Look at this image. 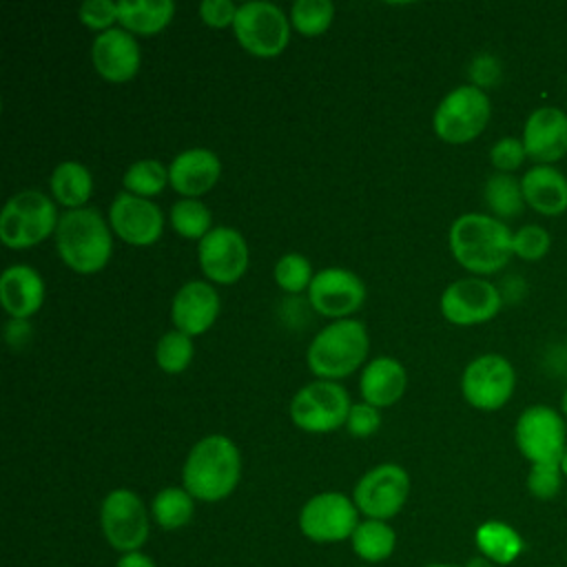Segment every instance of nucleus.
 Here are the masks:
<instances>
[{
  "label": "nucleus",
  "mask_w": 567,
  "mask_h": 567,
  "mask_svg": "<svg viewBox=\"0 0 567 567\" xmlns=\"http://www.w3.org/2000/svg\"><path fill=\"white\" fill-rule=\"evenodd\" d=\"M241 456L237 445L224 434L204 436L186 456L182 481L195 501L215 503L226 498L239 483Z\"/></svg>",
  "instance_id": "f257e3e1"
},
{
  "label": "nucleus",
  "mask_w": 567,
  "mask_h": 567,
  "mask_svg": "<svg viewBox=\"0 0 567 567\" xmlns=\"http://www.w3.org/2000/svg\"><path fill=\"white\" fill-rule=\"evenodd\" d=\"M512 239L514 235L501 219L478 213L461 215L450 228V248L454 259L476 275H492L501 270L514 255Z\"/></svg>",
  "instance_id": "f03ea898"
},
{
  "label": "nucleus",
  "mask_w": 567,
  "mask_h": 567,
  "mask_svg": "<svg viewBox=\"0 0 567 567\" xmlns=\"http://www.w3.org/2000/svg\"><path fill=\"white\" fill-rule=\"evenodd\" d=\"M55 248L71 270L93 275L111 257V230L95 208L66 210L55 228Z\"/></svg>",
  "instance_id": "7ed1b4c3"
},
{
  "label": "nucleus",
  "mask_w": 567,
  "mask_h": 567,
  "mask_svg": "<svg viewBox=\"0 0 567 567\" xmlns=\"http://www.w3.org/2000/svg\"><path fill=\"white\" fill-rule=\"evenodd\" d=\"M368 330L357 319H337L308 346V368L323 381H337L354 372L368 354Z\"/></svg>",
  "instance_id": "20e7f679"
},
{
  "label": "nucleus",
  "mask_w": 567,
  "mask_h": 567,
  "mask_svg": "<svg viewBox=\"0 0 567 567\" xmlns=\"http://www.w3.org/2000/svg\"><path fill=\"white\" fill-rule=\"evenodd\" d=\"M58 210L49 195L22 190L13 195L0 213V241L7 248H31L58 228Z\"/></svg>",
  "instance_id": "39448f33"
},
{
  "label": "nucleus",
  "mask_w": 567,
  "mask_h": 567,
  "mask_svg": "<svg viewBox=\"0 0 567 567\" xmlns=\"http://www.w3.org/2000/svg\"><path fill=\"white\" fill-rule=\"evenodd\" d=\"M492 106L485 91L474 84L452 89L434 111V131L447 144H465L483 133Z\"/></svg>",
  "instance_id": "423d86ee"
},
{
  "label": "nucleus",
  "mask_w": 567,
  "mask_h": 567,
  "mask_svg": "<svg viewBox=\"0 0 567 567\" xmlns=\"http://www.w3.org/2000/svg\"><path fill=\"white\" fill-rule=\"evenodd\" d=\"M233 29L239 44L257 58L279 55L290 40L288 18L277 4L264 0L239 4Z\"/></svg>",
  "instance_id": "0eeeda50"
},
{
  "label": "nucleus",
  "mask_w": 567,
  "mask_h": 567,
  "mask_svg": "<svg viewBox=\"0 0 567 567\" xmlns=\"http://www.w3.org/2000/svg\"><path fill=\"white\" fill-rule=\"evenodd\" d=\"M350 408L348 392L339 383L315 381L292 396L290 419L303 432L323 434L346 425Z\"/></svg>",
  "instance_id": "6e6552de"
},
{
  "label": "nucleus",
  "mask_w": 567,
  "mask_h": 567,
  "mask_svg": "<svg viewBox=\"0 0 567 567\" xmlns=\"http://www.w3.org/2000/svg\"><path fill=\"white\" fill-rule=\"evenodd\" d=\"M100 527L113 549L140 551L148 538V514L142 498L126 487L109 492L100 505Z\"/></svg>",
  "instance_id": "1a4fd4ad"
},
{
  "label": "nucleus",
  "mask_w": 567,
  "mask_h": 567,
  "mask_svg": "<svg viewBox=\"0 0 567 567\" xmlns=\"http://www.w3.org/2000/svg\"><path fill=\"white\" fill-rule=\"evenodd\" d=\"M359 525V509L341 492H321L306 501L299 512V529L315 543H339L352 536Z\"/></svg>",
  "instance_id": "9d476101"
},
{
  "label": "nucleus",
  "mask_w": 567,
  "mask_h": 567,
  "mask_svg": "<svg viewBox=\"0 0 567 567\" xmlns=\"http://www.w3.org/2000/svg\"><path fill=\"white\" fill-rule=\"evenodd\" d=\"M516 445L532 463H560L567 436L563 416L549 405H532L516 421Z\"/></svg>",
  "instance_id": "9b49d317"
},
{
  "label": "nucleus",
  "mask_w": 567,
  "mask_h": 567,
  "mask_svg": "<svg viewBox=\"0 0 567 567\" xmlns=\"http://www.w3.org/2000/svg\"><path fill=\"white\" fill-rule=\"evenodd\" d=\"M410 494V476L396 463H381L368 470L354 485V505L374 520H388L401 512Z\"/></svg>",
  "instance_id": "f8f14e48"
},
{
  "label": "nucleus",
  "mask_w": 567,
  "mask_h": 567,
  "mask_svg": "<svg viewBox=\"0 0 567 567\" xmlns=\"http://www.w3.org/2000/svg\"><path fill=\"white\" fill-rule=\"evenodd\" d=\"M514 383V368L505 357L481 354L465 368L461 390L470 405L489 412L503 408L509 401Z\"/></svg>",
  "instance_id": "ddd939ff"
},
{
  "label": "nucleus",
  "mask_w": 567,
  "mask_h": 567,
  "mask_svg": "<svg viewBox=\"0 0 567 567\" xmlns=\"http://www.w3.org/2000/svg\"><path fill=\"white\" fill-rule=\"evenodd\" d=\"M199 266L213 284H235L248 268V244L239 230L228 226L213 228L197 248Z\"/></svg>",
  "instance_id": "4468645a"
},
{
  "label": "nucleus",
  "mask_w": 567,
  "mask_h": 567,
  "mask_svg": "<svg viewBox=\"0 0 567 567\" xmlns=\"http://www.w3.org/2000/svg\"><path fill=\"white\" fill-rule=\"evenodd\" d=\"M501 308V292L485 279L467 277L450 284L441 295V312L450 323L476 326L489 321Z\"/></svg>",
  "instance_id": "2eb2a0df"
},
{
  "label": "nucleus",
  "mask_w": 567,
  "mask_h": 567,
  "mask_svg": "<svg viewBox=\"0 0 567 567\" xmlns=\"http://www.w3.org/2000/svg\"><path fill=\"white\" fill-rule=\"evenodd\" d=\"M310 306L323 317H348L365 299L363 281L346 268H323L312 277L308 288Z\"/></svg>",
  "instance_id": "dca6fc26"
},
{
  "label": "nucleus",
  "mask_w": 567,
  "mask_h": 567,
  "mask_svg": "<svg viewBox=\"0 0 567 567\" xmlns=\"http://www.w3.org/2000/svg\"><path fill=\"white\" fill-rule=\"evenodd\" d=\"M111 228L131 246H151L159 239L164 217L162 210L146 197L120 193L109 208Z\"/></svg>",
  "instance_id": "f3484780"
},
{
  "label": "nucleus",
  "mask_w": 567,
  "mask_h": 567,
  "mask_svg": "<svg viewBox=\"0 0 567 567\" xmlns=\"http://www.w3.org/2000/svg\"><path fill=\"white\" fill-rule=\"evenodd\" d=\"M95 71L109 82H126L140 69V44L126 29L102 31L91 47Z\"/></svg>",
  "instance_id": "a211bd4d"
},
{
  "label": "nucleus",
  "mask_w": 567,
  "mask_h": 567,
  "mask_svg": "<svg viewBox=\"0 0 567 567\" xmlns=\"http://www.w3.org/2000/svg\"><path fill=\"white\" fill-rule=\"evenodd\" d=\"M219 315V295L217 290L206 281H188L184 284L171 306V319L175 323V330L197 337L206 332Z\"/></svg>",
  "instance_id": "6ab92c4d"
},
{
  "label": "nucleus",
  "mask_w": 567,
  "mask_h": 567,
  "mask_svg": "<svg viewBox=\"0 0 567 567\" xmlns=\"http://www.w3.org/2000/svg\"><path fill=\"white\" fill-rule=\"evenodd\" d=\"M527 157L538 164H551L567 153V115L554 106L536 109L523 131Z\"/></svg>",
  "instance_id": "aec40b11"
},
{
  "label": "nucleus",
  "mask_w": 567,
  "mask_h": 567,
  "mask_svg": "<svg viewBox=\"0 0 567 567\" xmlns=\"http://www.w3.org/2000/svg\"><path fill=\"white\" fill-rule=\"evenodd\" d=\"M221 173L219 157L208 148H188L168 166V184L184 197L197 199L210 190Z\"/></svg>",
  "instance_id": "412c9836"
},
{
  "label": "nucleus",
  "mask_w": 567,
  "mask_h": 567,
  "mask_svg": "<svg viewBox=\"0 0 567 567\" xmlns=\"http://www.w3.org/2000/svg\"><path fill=\"white\" fill-rule=\"evenodd\" d=\"M44 301V284L35 268L16 264L0 275V303L13 319H27L40 310Z\"/></svg>",
  "instance_id": "4be33fe9"
},
{
  "label": "nucleus",
  "mask_w": 567,
  "mask_h": 567,
  "mask_svg": "<svg viewBox=\"0 0 567 567\" xmlns=\"http://www.w3.org/2000/svg\"><path fill=\"white\" fill-rule=\"evenodd\" d=\"M520 186L525 204H529L540 215L551 217L567 210V179L558 168L538 164L523 175Z\"/></svg>",
  "instance_id": "5701e85b"
},
{
  "label": "nucleus",
  "mask_w": 567,
  "mask_h": 567,
  "mask_svg": "<svg viewBox=\"0 0 567 567\" xmlns=\"http://www.w3.org/2000/svg\"><path fill=\"white\" fill-rule=\"evenodd\" d=\"M359 385L365 403L374 408H388L403 396L408 372L396 359L377 357L365 365Z\"/></svg>",
  "instance_id": "b1692460"
},
{
  "label": "nucleus",
  "mask_w": 567,
  "mask_h": 567,
  "mask_svg": "<svg viewBox=\"0 0 567 567\" xmlns=\"http://www.w3.org/2000/svg\"><path fill=\"white\" fill-rule=\"evenodd\" d=\"M175 13V2L171 0H120L117 22L128 33L153 35L159 33Z\"/></svg>",
  "instance_id": "393cba45"
},
{
  "label": "nucleus",
  "mask_w": 567,
  "mask_h": 567,
  "mask_svg": "<svg viewBox=\"0 0 567 567\" xmlns=\"http://www.w3.org/2000/svg\"><path fill=\"white\" fill-rule=\"evenodd\" d=\"M474 540L478 554L492 560L494 565H512L525 551L523 536L503 520L481 523L474 534Z\"/></svg>",
  "instance_id": "a878e982"
},
{
  "label": "nucleus",
  "mask_w": 567,
  "mask_h": 567,
  "mask_svg": "<svg viewBox=\"0 0 567 567\" xmlns=\"http://www.w3.org/2000/svg\"><path fill=\"white\" fill-rule=\"evenodd\" d=\"M93 190V177L86 166L80 162H62L53 168L51 175V193L55 202L66 206L69 210L84 208Z\"/></svg>",
  "instance_id": "bb28decb"
},
{
  "label": "nucleus",
  "mask_w": 567,
  "mask_h": 567,
  "mask_svg": "<svg viewBox=\"0 0 567 567\" xmlns=\"http://www.w3.org/2000/svg\"><path fill=\"white\" fill-rule=\"evenodd\" d=\"M354 554L365 563H381L385 560L396 545V534L385 520L365 518L357 525L350 536Z\"/></svg>",
  "instance_id": "cd10ccee"
},
{
  "label": "nucleus",
  "mask_w": 567,
  "mask_h": 567,
  "mask_svg": "<svg viewBox=\"0 0 567 567\" xmlns=\"http://www.w3.org/2000/svg\"><path fill=\"white\" fill-rule=\"evenodd\" d=\"M195 498L184 487H164L151 503V514L162 529H179L190 523Z\"/></svg>",
  "instance_id": "c85d7f7f"
},
{
  "label": "nucleus",
  "mask_w": 567,
  "mask_h": 567,
  "mask_svg": "<svg viewBox=\"0 0 567 567\" xmlns=\"http://www.w3.org/2000/svg\"><path fill=\"white\" fill-rule=\"evenodd\" d=\"M485 204L496 215V219L516 217L525 206L520 182L509 173L489 175L485 182Z\"/></svg>",
  "instance_id": "c756f323"
},
{
  "label": "nucleus",
  "mask_w": 567,
  "mask_h": 567,
  "mask_svg": "<svg viewBox=\"0 0 567 567\" xmlns=\"http://www.w3.org/2000/svg\"><path fill=\"white\" fill-rule=\"evenodd\" d=\"M171 226L186 239H204L210 228V210L199 199H179L171 208Z\"/></svg>",
  "instance_id": "7c9ffc66"
},
{
  "label": "nucleus",
  "mask_w": 567,
  "mask_h": 567,
  "mask_svg": "<svg viewBox=\"0 0 567 567\" xmlns=\"http://www.w3.org/2000/svg\"><path fill=\"white\" fill-rule=\"evenodd\" d=\"M334 18L330 0H297L290 9V22L301 35H321Z\"/></svg>",
  "instance_id": "2f4dec72"
},
{
  "label": "nucleus",
  "mask_w": 567,
  "mask_h": 567,
  "mask_svg": "<svg viewBox=\"0 0 567 567\" xmlns=\"http://www.w3.org/2000/svg\"><path fill=\"white\" fill-rule=\"evenodd\" d=\"M124 188L137 197L157 195L168 184V171L157 159H140L122 177Z\"/></svg>",
  "instance_id": "473e14b6"
},
{
  "label": "nucleus",
  "mask_w": 567,
  "mask_h": 567,
  "mask_svg": "<svg viewBox=\"0 0 567 567\" xmlns=\"http://www.w3.org/2000/svg\"><path fill=\"white\" fill-rule=\"evenodd\" d=\"M155 361L166 374L184 372L193 361V339L179 330L166 332L157 341Z\"/></svg>",
  "instance_id": "72a5a7b5"
},
{
  "label": "nucleus",
  "mask_w": 567,
  "mask_h": 567,
  "mask_svg": "<svg viewBox=\"0 0 567 567\" xmlns=\"http://www.w3.org/2000/svg\"><path fill=\"white\" fill-rule=\"evenodd\" d=\"M275 281L286 292H301L312 284V266L299 252H288L275 264Z\"/></svg>",
  "instance_id": "f704fd0d"
},
{
  "label": "nucleus",
  "mask_w": 567,
  "mask_h": 567,
  "mask_svg": "<svg viewBox=\"0 0 567 567\" xmlns=\"http://www.w3.org/2000/svg\"><path fill=\"white\" fill-rule=\"evenodd\" d=\"M563 470L560 463H538L532 465L527 474V489L538 501H549L560 492L563 485Z\"/></svg>",
  "instance_id": "c9c22d12"
},
{
  "label": "nucleus",
  "mask_w": 567,
  "mask_h": 567,
  "mask_svg": "<svg viewBox=\"0 0 567 567\" xmlns=\"http://www.w3.org/2000/svg\"><path fill=\"white\" fill-rule=\"evenodd\" d=\"M512 248H514V255H518L520 259L536 261L549 250V235L545 228L536 224H527L514 233Z\"/></svg>",
  "instance_id": "e433bc0d"
},
{
  "label": "nucleus",
  "mask_w": 567,
  "mask_h": 567,
  "mask_svg": "<svg viewBox=\"0 0 567 567\" xmlns=\"http://www.w3.org/2000/svg\"><path fill=\"white\" fill-rule=\"evenodd\" d=\"M80 20L84 27L95 31H109L117 22V2L111 0H86L80 7Z\"/></svg>",
  "instance_id": "4c0bfd02"
},
{
  "label": "nucleus",
  "mask_w": 567,
  "mask_h": 567,
  "mask_svg": "<svg viewBox=\"0 0 567 567\" xmlns=\"http://www.w3.org/2000/svg\"><path fill=\"white\" fill-rule=\"evenodd\" d=\"M525 157L527 153H525L523 140H516V137H503L489 151V159L501 173L516 171L525 162Z\"/></svg>",
  "instance_id": "58836bf2"
},
{
  "label": "nucleus",
  "mask_w": 567,
  "mask_h": 567,
  "mask_svg": "<svg viewBox=\"0 0 567 567\" xmlns=\"http://www.w3.org/2000/svg\"><path fill=\"white\" fill-rule=\"evenodd\" d=\"M381 425V416H379V410L370 403H354L348 412V419H346V427L352 436H370L379 430Z\"/></svg>",
  "instance_id": "ea45409f"
},
{
  "label": "nucleus",
  "mask_w": 567,
  "mask_h": 567,
  "mask_svg": "<svg viewBox=\"0 0 567 567\" xmlns=\"http://www.w3.org/2000/svg\"><path fill=\"white\" fill-rule=\"evenodd\" d=\"M237 9L230 0H204L199 4V16L202 20L213 27V29H224L228 24H235Z\"/></svg>",
  "instance_id": "a19ab883"
},
{
  "label": "nucleus",
  "mask_w": 567,
  "mask_h": 567,
  "mask_svg": "<svg viewBox=\"0 0 567 567\" xmlns=\"http://www.w3.org/2000/svg\"><path fill=\"white\" fill-rule=\"evenodd\" d=\"M470 78L474 82L476 89H487V86H494L498 80H501V64L494 55H476L470 64Z\"/></svg>",
  "instance_id": "79ce46f5"
},
{
  "label": "nucleus",
  "mask_w": 567,
  "mask_h": 567,
  "mask_svg": "<svg viewBox=\"0 0 567 567\" xmlns=\"http://www.w3.org/2000/svg\"><path fill=\"white\" fill-rule=\"evenodd\" d=\"M31 337V326L27 323V319H11L7 326H4V339L11 348L20 350Z\"/></svg>",
  "instance_id": "37998d69"
},
{
  "label": "nucleus",
  "mask_w": 567,
  "mask_h": 567,
  "mask_svg": "<svg viewBox=\"0 0 567 567\" xmlns=\"http://www.w3.org/2000/svg\"><path fill=\"white\" fill-rule=\"evenodd\" d=\"M115 567H157L151 556L142 554V551H128V554H122L117 565Z\"/></svg>",
  "instance_id": "c03bdc74"
},
{
  "label": "nucleus",
  "mask_w": 567,
  "mask_h": 567,
  "mask_svg": "<svg viewBox=\"0 0 567 567\" xmlns=\"http://www.w3.org/2000/svg\"><path fill=\"white\" fill-rule=\"evenodd\" d=\"M465 567H494V563L492 560H487L485 556H474V558H470L467 563H465Z\"/></svg>",
  "instance_id": "a18cd8bd"
},
{
  "label": "nucleus",
  "mask_w": 567,
  "mask_h": 567,
  "mask_svg": "<svg viewBox=\"0 0 567 567\" xmlns=\"http://www.w3.org/2000/svg\"><path fill=\"white\" fill-rule=\"evenodd\" d=\"M560 470H563V474L567 478V447H565V454H563V461H560Z\"/></svg>",
  "instance_id": "49530a36"
},
{
  "label": "nucleus",
  "mask_w": 567,
  "mask_h": 567,
  "mask_svg": "<svg viewBox=\"0 0 567 567\" xmlns=\"http://www.w3.org/2000/svg\"><path fill=\"white\" fill-rule=\"evenodd\" d=\"M425 567H456V565H443V563H434V565H425Z\"/></svg>",
  "instance_id": "de8ad7c7"
},
{
  "label": "nucleus",
  "mask_w": 567,
  "mask_h": 567,
  "mask_svg": "<svg viewBox=\"0 0 567 567\" xmlns=\"http://www.w3.org/2000/svg\"><path fill=\"white\" fill-rule=\"evenodd\" d=\"M563 410H565V414H567V390H565V396H563Z\"/></svg>",
  "instance_id": "09e8293b"
}]
</instances>
